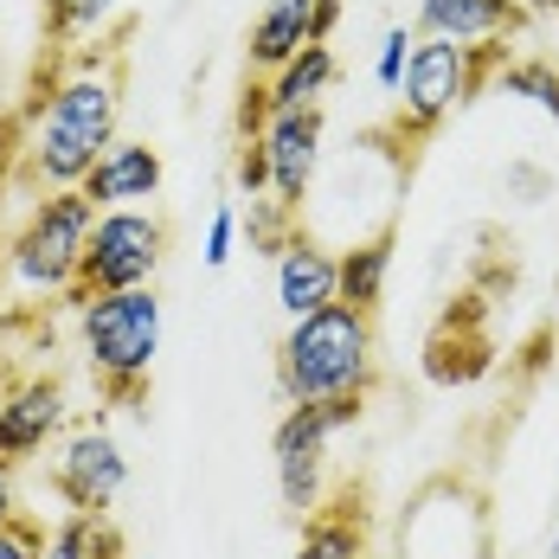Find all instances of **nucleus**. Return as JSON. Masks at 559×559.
<instances>
[{
    "label": "nucleus",
    "mask_w": 559,
    "mask_h": 559,
    "mask_svg": "<svg viewBox=\"0 0 559 559\" xmlns=\"http://www.w3.org/2000/svg\"><path fill=\"white\" fill-rule=\"evenodd\" d=\"M116 122H122V64H116V52H78L46 84V104L26 116L13 174L39 193L84 187V174L97 168L104 148L116 142Z\"/></svg>",
    "instance_id": "nucleus-1"
},
{
    "label": "nucleus",
    "mask_w": 559,
    "mask_h": 559,
    "mask_svg": "<svg viewBox=\"0 0 559 559\" xmlns=\"http://www.w3.org/2000/svg\"><path fill=\"white\" fill-rule=\"evenodd\" d=\"M380 354H373V316L329 302L322 316L289 322L277 347V386L289 405H322V399H347V392H373Z\"/></svg>",
    "instance_id": "nucleus-2"
},
{
    "label": "nucleus",
    "mask_w": 559,
    "mask_h": 559,
    "mask_svg": "<svg viewBox=\"0 0 559 559\" xmlns=\"http://www.w3.org/2000/svg\"><path fill=\"white\" fill-rule=\"evenodd\" d=\"M78 335L84 360L97 373L104 405H135L148 392L155 354H162V296L155 289H116L78 302Z\"/></svg>",
    "instance_id": "nucleus-3"
},
{
    "label": "nucleus",
    "mask_w": 559,
    "mask_h": 559,
    "mask_svg": "<svg viewBox=\"0 0 559 559\" xmlns=\"http://www.w3.org/2000/svg\"><path fill=\"white\" fill-rule=\"evenodd\" d=\"M91 225H97V206H91L78 187L39 193V200L26 206V219L13 225L7 245H0L7 283L26 289V296H71V289H78V271H84Z\"/></svg>",
    "instance_id": "nucleus-4"
},
{
    "label": "nucleus",
    "mask_w": 559,
    "mask_h": 559,
    "mask_svg": "<svg viewBox=\"0 0 559 559\" xmlns=\"http://www.w3.org/2000/svg\"><path fill=\"white\" fill-rule=\"evenodd\" d=\"M508 64V39H483V46H450V39H418V52L405 64V97L392 116V142H425L438 135L450 110H463L483 84H496Z\"/></svg>",
    "instance_id": "nucleus-5"
},
{
    "label": "nucleus",
    "mask_w": 559,
    "mask_h": 559,
    "mask_svg": "<svg viewBox=\"0 0 559 559\" xmlns=\"http://www.w3.org/2000/svg\"><path fill=\"white\" fill-rule=\"evenodd\" d=\"M367 412V392H347V399H322V405H289L271 438L277 456V496L296 521H309L322 508V469H329V438L360 425Z\"/></svg>",
    "instance_id": "nucleus-6"
},
{
    "label": "nucleus",
    "mask_w": 559,
    "mask_h": 559,
    "mask_svg": "<svg viewBox=\"0 0 559 559\" xmlns=\"http://www.w3.org/2000/svg\"><path fill=\"white\" fill-rule=\"evenodd\" d=\"M162 251H168V225L155 219V213H142V206H116V213H97L71 302L116 296V289H155Z\"/></svg>",
    "instance_id": "nucleus-7"
},
{
    "label": "nucleus",
    "mask_w": 559,
    "mask_h": 559,
    "mask_svg": "<svg viewBox=\"0 0 559 559\" xmlns=\"http://www.w3.org/2000/svg\"><path fill=\"white\" fill-rule=\"evenodd\" d=\"M122 489H129V456L110 438V425L104 418L71 425L52 450V496L78 514H110Z\"/></svg>",
    "instance_id": "nucleus-8"
},
{
    "label": "nucleus",
    "mask_w": 559,
    "mask_h": 559,
    "mask_svg": "<svg viewBox=\"0 0 559 559\" xmlns=\"http://www.w3.org/2000/svg\"><path fill=\"white\" fill-rule=\"evenodd\" d=\"M64 386L52 373H33V380H13L0 392V463H33L46 444L64 438Z\"/></svg>",
    "instance_id": "nucleus-9"
},
{
    "label": "nucleus",
    "mask_w": 559,
    "mask_h": 559,
    "mask_svg": "<svg viewBox=\"0 0 559 559\" xmlns=\"http://www.w3.org/2000/svg\"><path fill=\"white\" fill-rule=\"evenodd\" d=\"M264 148H271V200L283 213H302L316 168H322V110H283L264 129Z\"/></svg>",
    "instance_id": "nucleus-10"
},
{
    "label": "nucleus",
    "mask_w": 559,
    "mask_h": 559,
    "mask_svg": "<svg viewBox=\"0 0 559 559\" xmlns=\"http://www.w3.org/2000/svg\"><path fill=\"white\" fill-rule=\"evenodd\" d=\"M534 13L521 0H418V39H450V46H483V39H514Z\"/></svg>",
    "instance_id": "nucleus-11"
},
{
    "label": "nucleus",
    "mask_w": 559,
    "mask_h": 559,
    "mask_svg": "<svg viewBox=\"0 0 559 559\" xmlns=\"http://www.w3.org/2000/svg\"><path fill=\"white\" fill-rule=\"evenodd\" d=\"M78 193H84L97 213H116V206H142V200H155V193H162V148L116 135L110 148H104V162L84 174V187H78Z\"/></svg>",
    "instance_id": "nucleus-12"
},
{
    "label": "nucleus",
    "mask_w": 559,
    "mask_h": 559,
    "mask_svg": "<svg viewBox=\"0 0 559 559\" xmlns=\"http://www.w3.org/2000/svg\"><path fill=\"white\" fill-rule=\"evenodd\" d=\"M277 302H283L289 322L322 316L329 302H341V258L322 251L309 231H296V238L277 251Z\"/></svg>",
    "instance_id": "nucleus-13"
},
{
    "label": "nucleus",
    "mask_w": 559,
    "mask_h": 559,
    "mask_svg": "<svg viewBox=\"0 0 559 559\" xmlns=\"http://www.w3.org/2000/svg\"><path fill=\"white\" fill-rule=\"evenodd\" d=\"M367 489L360 483H341L329 502L302 521V540H296V559H367Z\"/></svg>",
    "instance_id": "nucleus-14"
},
{
    "label": "nucleus",
    "mask_w": 559,
    "mask_h": 559,
    "mask_svg": "<svg viewBox=\"0 0 559 559\" xmlns=\"http://www.w3.org/2000/svg\"><path fill=\"white\" fill-rule=\"evenodd\" d=\"M309 20H316V0H264V13L251 26V71L277 78L283 64L309 46Z\"/></svg>",
    "instance_id": "nucleus-15"
},
{
    "label": "nucleus",
    "mask_w": 559,
    "mask_h": 559,
    "mask_svg": "<svg viewBox=\"0 0 559 559\" xmlns=\"http://www.w3.org/2000/svg\"><path fill=\"white\" fill-rule=\"evenodd\" d=\"M341 78V58L329 46H302V52L283 64L277 78H271V110H322V97H329V84Z\"/></svg>",
    "instance_id": "nucleus-16"
},
{
    "label": "nucleus",
    "mask_w": 559,
    "mask_h": 559,
    "mask_svg": "<svg viewBox=\"0 0 559 559\" xmlns=\"http://www.w3.org/2000/svg\"><path fill=\"white\" fill-rule=\"evenodd\" d=\"M392 251H399V245H392V231L360 238V245H347V251H341V302H347V309H360V316H373V309H380Z\"/></svg>",
    "instance_id": "nucleus-17"
},
{
    "label": "nucleus",
    "mask_w": 559,
    "mask_h": 559,
    "mask_svg": "<svg viewBox=\"0 0 559 559\" xmlns=\"http://www.w3.org/2000/svg\"><path fill=\"white\" fill-rule=\"evenodd\" d=\"M46 559H122V534L110 514H78L64 508L46 534Z\"/></svg>",
    "instance_id": "nucleus-18"
},
{
    "label": "nucleus",
    "mask_w": 559,
    "mask_h": 559,
    "mask_svg": "<svg viewBox=\"0 0 559 559\" xmlns=\"http://www.w3.org/2000/svg\"><path fill=\"white\" fill-rule=\"evenodd\" d=\"M496 84H502L508 97H527V104H540V110L559 122V71L547 58H508L502 71H496Z\"/></svg>",
    "instance_id": "nucleus-19"
},
{
    "label": "nucleus",
    "mask_w": 559,
    "mask_h": 559,
    "mask_svg": "<svg viewBox=\"0 0 559 559\" xmlns=\"http://www.w3.org/2000/svg\"><path fill=\"white\" fill-rule=\"evenodd\" d=\"M110 13H116V0H46V33L64 46V39L104 33V20H110Z\"/></svg>",
    "instance_id": "nucleus-20"
},
{
    "label": "nucleus",
    "mask_w": 559,
    "mask_h": 559,
    "mask_svg": "<svg viewBox=\"0 0 559 559\" xmlns=\"http://www.w3.org/2000/svg\"><path fill=\"white\" fill-rule=\"evenodd\" d=\"M238 225H245L251 251H271V258L296 238V213H283L277 200H251V219H238Z\"/></svg>",
    "instance_id": "nucleus-21"
},
{
    "label": "nucleus",
    "mask_w": 559,
    "mask_h": 559,
    "mask_svg": "<svg viewBox=\"0 0 559 559\" xmlns=\"http://www.w3.org/2000/svg\"><path fill=\"white\" fill-rule=\"evenodd\" d=\"M412 52H418V33H412V26H386V33H380V58H373V84H380V91H399Z\"/></svg>",
    "instance_id": "nucleus-22"
},
{
    "label": "nucleus",
    "mask_w": 559,
    "mask_h": 559,
    "mask_svg": "<svg viewBox=\"0 0 559 559\" xmlns=\"http://www.w3.org/2000/svg\"><path fill=\"white\" fill-rule=\"evenodd\" d=\"M231 180H238V193H251V200H271V148H264V135L238 142V162H231Z\"/></svg>",
    "instance_id": "nucleus-23"
},
{
    "label": "nucleus",
    "mask_w": 559,
    "mask_h": 559,
    "mask_svg": "<svg viewBox=\"0 0 559 559\" xmlns=\"http://www.w3.org/2000/svg\"><path fill=\"white\" fill-rule=\"evenodd\" d=\"M271 78H251L245 84V97H238V142H251V135H264L271 129Z\"/></svg>",
    "instance_id": "nucleus-24"
},
{
    "label": "nucleus",
    "mask_w": 559,
    "mask_h": 559,
    "mask_svg": "<svg viewBox=\"0 0 559 559\" xmlns=\"http://www.w3.org/2000/svg\"><path fill=\"white\" fill-rule=\"evenodd\" d=\"M238 231H245V225H238V206H213L206 251H200V258H206V271H225V264H231V245H238Z\"/></svg>",
    "instance_id": "nucleus-25"
},
{
    "label": "nucleus",
    "mask_w": 559,
    "mask_h": 559,
    "mask_svg": "<svg viewBox=\"0 0 559 559\" xmlns=\"http://www.w3.org/2000/svg\"><path fill=\"white\" fill-rule=\"evenodd\" d=\"M0 559H46V527L26 521V514H13L0 527Z\"/></svg>",
    "instance_id": "nucleus-26"
},
{
    "label": "nucleus",
    "mask_w": 559,
    "mask_h": 559,
    "mask_svg": "<svg viewBox=\"0 0 559 559\" xmlns=\"http://www.w3.org/2000/svg\"><path fill=\"white\" fill-rule=\"evenodd\" d=\"M341 7H347V0H316V20H309V46H329V39H335Z\"/></svg>",
    "instance_id": "nucleus-27"
},
{
    "label": "nucleus",
    "mask_w": 559,
    "mask_h": 559,
    "mask_svg": "<svg viewBox=\"0 0 559 559\" xmlns=\"http://www.w3.org/2000/svg\"><path fill=\"white\" fill-rule=\"evenodd\" d=\"M20 508H13V463H0V527L13 521Z\"/></svg>",
    "instance_id": "nucleus-28"
},
{
    "label": "nucleus",
    "mask_w": 559,
    "mask_h": 559,
    "mask_svg": "<svg viewBox=\"0 0 559 559\" xmlns=\"http://www.w3.org/2000/svg\"><path fill=\"white\" fill-rule=\"evenodd\" d=\"M527 13H547V20H559V0H521Z\"/></svg>",
    "instance_id": "nucleus-29"
},
{
    "label": "nucleus",
    "mask_w": 559,
    "mask_h": 559,
    "mask_svg": "<svg viewBox=\"0 0 559 559\" xmlns=\"http://www.w3.org/2000/svg\"><path fill=\"white\" fill-rule=\"evenodd\" d=\"M547 559H559V534H554V554H547Z\"/></svg>",
    "instance_id": "nucleus-30"
},
{
    "label": "nucleus",
    "mask_w": 559,
    "mask_h": 559,
    "mask_svg": "<svg viewBox=\"0 0 559 559\" xmlns=\"http://www.w3.org/2000/svg\"><path fill=\"white\" fill-rule=\"evenodd\" d=\"M0 155H7V148H0ZM0 187H7V180H0ZM0 245H7V238H0Z\"/></svg>",
    "instance_id": "nucleus-31"
}]
</instances>
